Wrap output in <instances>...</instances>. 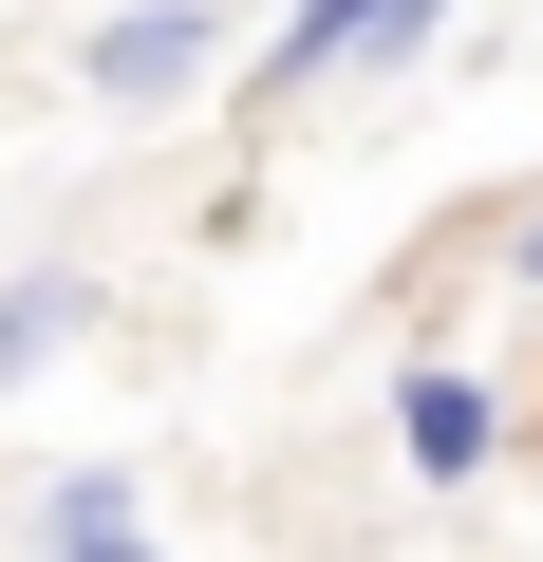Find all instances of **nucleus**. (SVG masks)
I'll list each match as a JSON object with an SVG mask.
<instances>
[{
    "instance_id": "f257e3e1",
    "label": "nucleus",
    "mask_w": 543,
    "mask_h": 562,
    "mask_svg": "<svg viewBox=\"0 0 543 562\" xmlns=\"http://www.w3.org/2000/svg\"><path fill=\"white\" fill-rule=\"evenodd\" d=\"M206 57H225L206 0H132V20H94V38H76L94 113H169V94H206Z\"/></svg>"
},
{
    "instance_id": "f03ea898",
    "label": "nucleus",
    "mask_w": 543,
    "mask_h": 562,
    "mask_svg": "<svg viewBox=\"0 0 543 562\" xmlns=\"http://www.w3.org/2000/svg\"><path fill=\"white\" fill-rule=\"evenodd\" d=\"M450 20V0H282V38L244 57V94H319V76H357V57H412Z\"/></svg>"
},
{
    "instance_id": "7ed1b4c3",
    "label": "nucleus",
    "mask_w": 543,
    "mask_h": 562,
    "mask_svg": "<svg viewBox=\"0 0 543 562\" xmlns=\"http://www.w3.org/2000/svg\"><path fill=\"white\" fill-rule=\"evenodd\" d=\"M394 450H412L431 487H468V469L506 450V413H487V375H450V357H412V375H394Z\"/></svg>"
},
{
    "instance_id": "20e7f679",
    "label": "nucleus",
    "mask_w": 543,
    "mask_h": 562,
    "mask_svg": "<svg viewBox=\"0 0 543 562\" xmlns=\"http://www.w3.org/2000/svg\"><path fill=\"white\" fill-rule=\"evenodd\" d=\"M38 562H169V543H150V487H132V469H76V487L38 506Z\"/></svg>"
},
{
    "instance_id": "39448f33",
    "label": "nucleus",
    "mask_w": 543,
    "mask_h": 562,
    "mask_svg": "<svg viewBox=\"0 0 543 562\" xmlns=\"http://www.w3.org/2000/svg\"><path fill=\"white\" fill-rule=\"evenodd\" d=\"M76 319H94V281H76V262H38V281H0V375H38V357H57Z\"/></svg>"
},
{
    "instance_id": "423d86ee",
    "label": "nucleus",
    "mask_w": 543,
    "mask_h": 562,
    "mask_svg": "<svg viewBox=\"0 0 543 562\" xmlns=\"http://www.w3.org/2000/svg\"><path fill=\"white\" fill-rule=\"evenodd\" d=\"M506 281H543V188H524V225H506Z\"/></svg>"
}]
</instances>
